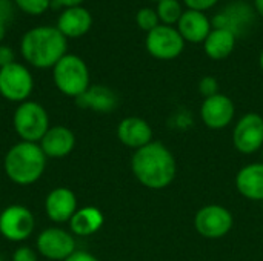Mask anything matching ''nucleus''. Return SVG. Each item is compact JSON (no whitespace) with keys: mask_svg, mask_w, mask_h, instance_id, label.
<instances>
[{"mask_svg":"<svg viewBox=\"0 0 263 261\" xmlns=\"http://www.w3.org/2000/svg\"><path fill=\"white\" fill-rule=\"evenodd\" d=\"M213 29L211 20L206 17L205 12L200 11H193L186 9L183 11L179 23H177V31L180 32L182 38L190 43H203L208 34Z\"/></svg>","mask_w":263,"mask_h":261,"instance_id":"18","label":"nucleus"},{"mask_svg":"<svg viewBox=\"0 0 263 261\" xmlns=\"http://www.w3.org/2000/svg\"><path fill=\"white\" fill-rule=\"evenodd\" d=\"M234 218L228 208L222 205H206L194 215V228L199 235L208 240H219L233 229Z\"/></svg>","mask_w":263,"mask_h":261,"instance_id":"7","label":"nucleus"},{"mask_svg":"<svg viewBox=\"0 0 263 261\" xmlns=\"http://www.w3.org/2000/svg\"><path fill=\"white\" fill-rule=\"evenodd\" d=\"M35 246L39 254L48 261H65L76 252L74 235L62 228H48L42 231Z\"/></svg>","mask_w":263,"mask_h":261,"instance_id":"11","label":"nucleus"},{"mask_svg":"<svg viewBox=\"0 0 263 261\" xmlns=\"http://www.w3.org/2000/svg\"><path fill=\"white\" fill-rule=\"evenodd\" d=\"M34 89L32 74L22 63H11L0 68V95L12 103H23Z\"/></svg>","mask_w":263,"mask_h":261,"instance_id":"6","label":"nucleus"},{"mask_svg":"<svg viewBox=\"0 0 263 261\" xmlns=\"http://www.w3.org/2000/svg\"><path fill=\"white\" fill-rule=\"evenodd\" d=\"M236 42H237V35L233 34L231 31L222 28H213L202 45L205 54L211 60L219 62L228 58L233 54L236 48Z\"/></svg>","mask_w":263,"mask_h":261,"instance_id":"22","label":"nucleus"},{"mask_svg":"<svg viewBox=\"0 0 263 261\" xmlns=\"http://www.w3.org/2000/svg\"><path fill=\"white\" fill-rule=\"evenodd\" d=\"M14 2L12 0H0V42L6 35V28L14 17Z\"/></svg>","mask_w":263,"mask_h":261,"instance_id":"26","label":"nucleus"},{"mask_svg":"<svg viewBox=\"0 0 263 261\" xmlns=\"http://www.w3.org/2000/svg\"><path fill=\"white\" fill-rule=\"evenodd\" d=\"M12 2L20 11L29 15H40L46 12L48 8L51 6V0H12Z\"/></svg>","mask_w":263,"mask_h":261,"instance_id":"25","label":"nucleus"},{"mask_svg":"<svg viewBox=\"0 0 263 261\" xmlns=\"http://www.w3.org/2000/svg\"><path fill=\"white\" fill-rule=\"evenodd\" d=\"M0 261H3V258H2V257H0Z\"/></svg>","mask_w":263,"mask_h":261,"instance_id":"37","label":"nucleus"},{"mask_svg":"<svg viewBox=\"0 0 263 261\" xmlns=\"http://www.w3.org/2000/svg\"><path fill=\"white\" fill-rule=\"evenodd\" d=\"M146 51L157 60H174L185 49V40L174 26L159 25L153 31L146 32L145 38Z\"/></svg>","mask_w":263,"mask_h":261,"instance_id":"8","label":"nucleus"},{"mask_svg":"<svg viewBox=\"0 0 263 261\" xmlns=\"http://www.w3.org/2000/svg\"><path fill=\"white\" fill-rule=\"evenodd\" d=\"M12 125L15 134L20 137V142L31 143H39L51 128L46 109L32 100H26L17 106L12 117Z\"/></svg>","mask_w":263,"mask_h":261,"instance_id":"5","label":"nucleus"},{"mask_svg":"<svg viewBox=\"0 0 263 261\" xmlns=\"http://www.w3.org/2000/svg\"><path fill=\"white\" fill-rule=\"evenodd\" d=\"M77 209L76 194L69 188H55L45 198V212L54 223H68Z\"/></svg>","mask_w":263,"mask_h":261,"instance_id":"13","label":"nucleus"},{"mask_svg":"<svg viewBox=\"0 0 263 261\" xmlns=\"http://www.w3.org/2000/svg\"><path fill=\"white\" fill-rule=\"evenodd\" d=\"M260 151H262V158H263V148H262V149H260Z\"/></svg>","mask_w":263,"mask_h":261,"instance_id":"36","label":"nucleus"},{"mask_svg":"<svg viewBox=\"0 0 263 261\" xmlns=\"http://www.w3.org/2000/svg\"><path fill=\"white\" fill-rule=\"evenodd\" d=\"M253 22V9L250 5L243 2H234L228 6H225L223 11L216 14L213 18V28H222L228 29L237 37L245 32V29Z\"/></svg>","mask_w":263,"mask_h":261,"instance_id":"14","label":"nucleus"},{"mask_svg":"<svg viewBox=\"0 0 263 261\" xmlns=\"http://www.w3.org/2000/svg\"><path fill=\"white\" fill-rule=\"evenodd\" d=\"M183 3L188 9L205 12V11L214 8L219 3V0H183Z\"/></svg>","mask_w":263,"mask_h":261,"instance_id":"28","label":"nucleus"},{"mask_svg":"<svg viewBox=\"0 0 263 261\" xmlns=\"http://www.w3.org/2000/svg\"><path fill=\"white\" fill-rule=\"evenodd\" d=\"M153 134L151 125L140 117H126L117 126V138L120 143L134 151L151 143Z\"/></svg>","mask_w":263,"mask_h":261,"instance_id":"15","label":"nucleus"},{"mask_svg":"<svg viewBox=\"0 0 263 261\" xmlns=\"http://www.w3.org/2000/svg\"><path fill=\"white\" fill-rule=\"evenodd\" d=\"M46 158L39 143L18 142L8 149L3 169L12 183L29 186L42 178L46 169Z\"/></svg>","mask_w":263,"mask_h":261,"instance_id":"3","label":"nucleus"},{"mask_svg":"<svg viewBox=\"0 0 263 261\" xmlns=\"http://www.w3.org/2000/svg\"><path fill=\"white\" fill-rule=\"evenodd\" d=\"M68 38L57 26H35L26 31L20 40V52L23 58L34 68L48 69L66 55Z\"/></svg>","mask_w":263,"mask_h":261,"instance_id":"2","label":"nucleus"},{"mask_svg":"<svg viewBox=\"0 0 263 261\" xmlns=\"http://www.w3.org/2000/svg\"><path fill=\"white\" fill-rule=\"evenodd\" d=\"M153 2H157V3H159V2H162V0H153Z\"/></svg>","mask_w":263,"mask_h":261,"instance_id":"35","label":"nucleus"},{"mask_svg":"<svg viewBox=\"0 0 263 261\" xmlns=\"http://www.w3.org/2000/svg\"><path fill=\"white\" fill-rule=\"evenodd\" d=\"M131 171L140 185L153 191H160L176 180L177 160L166 145L153 140L146 146L134 151Z\"/></svg>","mask_w":263,"mask_h":261,"instance_id":"1","label":"nucleus"},{"mask_svg":"<svg viewBox=\"0 0 263 261\" xmlns=\"http://www.w3.org/2000/svg\"><path fill=\"white\" fill-rule=\"evenodd\" d=\"M233 145L237 152L251 155L263 148V117L257 112L242 115L233 129Z\"/></svg>","mask_w":263,"mask_h":261,"instance_id":"10","label":"nucleus"},{"mask_svg":"<svg viewBox=\"0 0 263 261\" xmlns=\"http://www.w3.org/2000/svg\"><path fill=\"white\" fill-rule=\"evenodd\" d=\"M259 65H260V69L263 71V49L262 52H260V55H259Z\"/></svg>","mask_w":263,"mask_h":261,"instance_id":"34","label":"nucleus"},{"mask_svg":"<svg viewBox=\"0 0 263 261\" xmlns=\"http://www.w3.org/2000/svg\"><path fill=\"white\" fill-rule=\"evenodd\" d=\"M157 15L160 20V25H166V26H174L179 23L183 9L179 0H162L157 3Z\"/></svg>","mask_w":263,"mask_h":261,"instance_id":"23","label":"nucleus"},{"mask_svg":"<svg viewBox=\"0 0 263 261\" xmlns=\"http://www.w3.org/2000/svg\"><path fill=\"white\" fill-rule=\"evenodd\" d=\"M76 103L82 109H91L99 114H109L117 108L119 98L116 92L108 86L92 85L76 98Z\"/></svg>","mask_w":263,"mask_h":261,"instance_id":"19","label":"nucleus"},{"mask_svg":"<svg viewBox=\"0 0 263 261\" xmlns=\"http://www.w3.org/2000/svg\"><path fill=\"white\" fill-rule=\"evenodd\" d=\"M39 145L48 158H63L72 152L76 146V135L66 126H51Z\"/></svg>","mask_w":263,"mask_h":261,"instance_id":"16","label":"nucleus"},{"mask_svg":"<svg viewBox=\"0 0 263 261\" xmlns=\"http://www.w3.org/2000/svg\"><path fill=\"white\" fill-rule=\"evenodd\" d=\"M65 261H99L97 257H94L92 254L89 252H85V251H76L72 255H69Z\"/></svg>","mask_w":263,"mask_h":261,"instance_id":"31","label":"nucleus"},{"mask_svg":"<svg viewBox=\"0 0 263 261\" xmlns=\"http://www.w3.org/2000/svg\"><path fill=\"white\" fill-rule=\"evenodd\" d=\"M85 0H55L57 5L63 6V8H74V6H82Z\"/></svg>","mask_w":263,"mask_h":261,"instance_id":"32","label":"nucleus"},{"mask_svg":"<svg viewBox=\"0 0 263 261\" xmlns=\"http://www.w3.org/2000/svg\"><path fill=\"white\" fill-rule=\"evenodd\" d=\"M34 229L35 218L26 206L11 205L0 212V234L8 242H25L32 235Z\"/></svg>","mask_w":263,"mask_h":261,"instance_id":"9","label":"nucleus"},{"mask_svg":"<svg viewBox=\"0 0 263 261\" xmlns=\"http://www.w3.org/2000/svg\"><path fill=\"white\" fill-rule=\"evenodd\" d=\"M92 26V15L83 6L65 8L57 18V29L66 38H79Z\"/></svg>","mask_w":263,"mask_h":261,"instance_id":"17","label":"nucleus"},{"mask_svg":"<svg viewBox=\"0 0 263 261\" xmlns=\"http://www.w3.org/2000/svg\"><path fill=\"white\" fill-rule=\"evenodd\" d=\"M68 223H69L71 234L77 237H89L102 229L105 223V217L99 208L83 206L76 211V214L71 217Z\"/></svg>","mask_w":263,"mask_h":261,"instance_id":"21","label":"nucleus"},{"mask_svg":"<svg viewBox=\"0 0 263 261\" xmlns=\"http://www.w3.org/2000/svg\"><path fill=\"white\" fill-rule=\"evenodd\" d=\"M136 23L140 29H143L145 32L153 31L154 28H157L160 25L157 11L153 8H142L137 11L136 14Z\"/></svg>","mask_w":263,"mask_h":261,"instance_id":"24","label":"nucleus"},{"mask_svg":"<svg viewBox=\"0 0 263 261\" xmlns=\"http://www.w3.org/2000/svg\"><path fill=\"white\" fill-rule=\"evenodd\" d=\"M52 80L62 94L72 98H77L91 86L88 65L76 54H66L55 63L52 68Z\"/></svg>","mask_w":263,"mask_h":261,"instance_id":"4","label":"nucleus"},{"mask_svg":"<svg viewBox=\"0 0 263 261\" xmlns=\"http://www.w3.org/2000/svg\"><path fill=\"white\" fill-rule=\"evenodd\" d=\"M14 51L9 46L0 45V68L8 66L11 63H14Z\"/></svg>","mask_w":263,"mask_h":261,"instance_id":"30","label":"nucleus"},{"mask_svg":"<svg viewBox=\"0 0 263 261\" xmlns=\"http://www.w3.org/2000/svg\"><path fill=\"white\" fill-rule=\"evenodd\" d=\"M236 115L234 102L225 94H216L202 102L200 118L208 129L220 131L228 128Z\"/></svg>","mask_w":263,"mask_h":261,"instance_id":"12","label":"nucleus"},{"mask_svg":"<svg viewBox=\"0 0 263 261\" xmlns=\"http://www.w3.org/2000/svg\"><path fill=\"white\" fill-rule=\"evenodd\" d=\"M236 188L242 197L251 202H263V162L250 163L239 169Z\"/></svg>","mask_w":263,"mask_h":261,"instance_id":"20","label":"nucleus"},{"mask_svg":"<svg viewBox=\"0 0 263 261\" xmlns=\"http://www.w3.org/2000/svg\"><path fill=\"white\" fill-rule=\"evenodd\" d=\"M12 261H37V254L29 246H20L14 251Z\"/></svg>","mask_w":263,"mask_h":261,"instance_id":"29","label":"nucleus"},{"mask_svg":"<svg viewBox=\"0 0 263 261\" xmlns=\"http://www.w3.org/2000/svg\"><path fill=\"white\" fill-rule=\"evenodd\" d=\"M254 11L263 17V0H254Z\"/></svg>","mask_w":263,"mask_h":261,"instance_id":"33","label":"nucleus"},{"mask_svg":"<svg viewBox=\"0 0 263 261\" xmlns=\"http://www.w3.org/2000/svg\"><path fill=\"white\" fill-rule=\"evenodd\" d=\"M199 92H200L205 98L219 94V82H217V78L213 77V75H205V77H202L200 82H199Z\"/></svg>","mask_w":263,"mask_h":261,"instance_id":"27","label":"nucleus"}]
</instances>
